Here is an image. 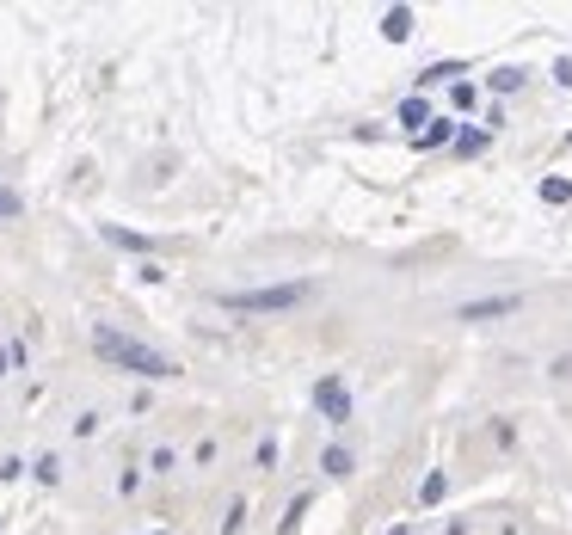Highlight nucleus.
Returning a JSON list of instances; mask_svg holds the SVG:
<instances>
[{"instance_id": "f257e3e1", "label": "nucleus", "mask_w": 572, "mask_h": 535, "mask_svg": "<svg viewBox=\"0 0 572 535\" xmlns=\"http://www.w3.org/2000/svg\"><path fill=\"white\" fill-rule=\"evenodd\" d=\"M93 351H99L111 370H130V376H148V382L179 376V363H172L166 351H154V345L130 339V332H118V326H93Z\"/></svg>"}, {"instance_id": "20e7f679", "label": "nucleus", "mask_w": 572, "mask_h": 535, "mask_svg": "<svg viewBox=\"0 0 572 535\" xmlns=\"http://www.w3.org/2000/svg\"><path fill=\"white\" fill-rule=\"evenodd\" d=\"M517 308H523V295H480V302L461 308V320H499V314H517Z\"/></svg>"}, {"instance_id": "39448f33", "label": "nucleus", "mask_w": 572, "mask_h": 535, "mask_svg": "<svg viewBox=\"0 0 572 535\" xmlns=\"http://www.w3.org/2000/svg\"><path fill=\"white\" fill-rule=\"evenodd\" d=\"M382 37H388V43H407V37H413V12H407V6H388V12H382Z\"/></svg>"}, {"instance_id": "2eb2a0df", "label": "nucleus", "mask_w": 572, "mask_h": 535, "mask_svg": "<svg viewBox=\"0 0 572 535\" xmlns=\"http://www.w3.org/2000/svg\"><path fill=\"white\" fill-rule=\"evenodd\" d=\"M443 486H449V480H443V474H431L425 486H419V499H425V505H437V499H443Z\"/></svg>"}, {"instance_id": "4468645a", "label": "nucleus", "mask_w": 572, "mask_h": 535, "mask_svg": "<svg viewBox=\"0 0 572 535\" xmlns=\"http://www.w3.org/2000/svg\"><path fill=\"white\" fill-rule=\"evenodd\" d=\"M19 210H25V197H19V191H0V222H12Z\"/></svg>"}, {"instance_id": "9d476101", "label": "nucleus", "mask_w": 572, "mask_h": 535, "mask_svg": "<svg viewBox=\"0 0 572 535\" xmlns=\"http://www.w3.org/2000/svg\"><path fill=\"white\" fill-rule=\"evenodd\" d=\"M105 241H111V247H130V253H142L148 247L142 234H130V228H105Z\"/></svg>"}, {"instance_id": "f3484780", "label": "nucleus", "mask_w": 572, "mask_h": 535, "mask_svg": "<svg viewBox=\"0 0 572 535\" xmlns=\"http://www.w3.org/2000/svg\"><path fill=\"white\" fill-rule=\"evenodd\" d=\"M154 535H166V530H154Z\"/></svg>"}, {"instance_id": "dca6fc26", "label": "nucleus", "mask_w": 572, "mask_h": 535, "mask_svg": "<svg viewBox=\"0 0 572 535\" xmlns=\"http://www.w3.org/2000/svg\"><path fill=\"white\" fill-rule=\"evenodd\" d=\"M388 535H413V530H407V524H394V530H388Z\"/></svg>"}, {"instance_id": "1a4fd4ad", "label": "nucleus", "mask_w": 572, "mask_h": 535, "mask_svg": "<svg viewBox=\"0 0 572 535\" xmlns=\"http://www.w3.org/2000/svg\"><path fill=\"white\" fill-rule=\"evenodd\" d=\"M486 87H492V93H517V87H523V74H517V68H499Z\"/></svg>"}, {"instance_id": "7ed1b4c3", "label": "nucleus", "mask_w": 572, "mask_h": 535, "mask_svg": "<svg viewBox=\"0 0 572 535\" xmlns=\"http://www.w3.org/2000/svg\"><path fill=\"white\" fill-rule=\"evenodd\" d=\"M314 406H320L332 424H345V418H351V394H345V382H320V388H314Z\"/></svg>"}, {"instance_id": "6e6552de", "label": "nucleus", "mask_w": 572, "mask_h": 535, "mask_svg": "<svg viewBox=\"0 0 572 535\" xmlns=\"http://www.w3.org/2000/svg\"><path fill=\"white\" fill-rule=\"evenodd\" d=\"M400 124L425 130V124H431V105H425V99H407V105H400Z\"/></svg>"}, {"instance_id": "f8f14e48", "label": "nucleus", "mask_w": 572, "mask_h": 535, "mask_svg": "<svg viewBox=\"0 0 572 535\" xmlns=\"http://www.w3.org/2000/svg\"><path fill=\"white\" fill-rule=\"evenodd\" d=\"M455 74H461L455 62H437V68H425V74H419V87H431V80H455Z\"/></svg>"}, {"instance_id": "9b49d317", "label": "nucleus", "mask_w": 572, "mask_h": 535, "mask_svg": "<svg viewBox=\"0 0 572 535\" xmlns=\"http://www.w3.org/2000/svg\"><path fill=\"white\" fill-rule=\"evenodd\" d=\"M572 197V179H548V185H542V203H567Z\"/></svg>"}, {"instance_id": "0eeeda50", "label": "nucleus", "mask_w": 572, "mask_h": 535, "mask_svg": "<svg viewBox=\"0 0 572 535\" xmlns=\"http://www.w3.org/2000/svg\"><path fill=\"white\" fill-rule=\"evenodd\" d=\"M474 99H480L474 80H449V105H455V111H474Z\"/></svg>"}, {"instance_id": "ddd939ff", "label": "nucleus", "mask_w": 572, "mask_h": 535, "mask_svg": "<svg viewBox=\"0 0 572 535\" xmlns=\"http://www.w3.org/2000/svg\"><path fill=\"white\" fill-rule=\"evenodd\" d=\"M326 474H351V449H326Z\"/></svg>"}, {"instance_id": "f03ea898", "label": "nucleus", "mask_w": 572, "mask_h": 535, "mask_svg": "<svg viewBox=\"0 0 572 535\" xmlns=\"http://www.w3.org/2000/svg\"><path fill=\"white\" fill-rule=\"evenodd\" d=\"M314 289L308 283H278V289H234V295H222V308H234V314H284V308H301Z\"/></svg>"}, {"instance_id": "423d86ee", "label": "nucleus", "mask_w": 572, "mask_h": 535, "mask_svg": "<svg viewBox=\"0 0 572 535\" xmlns=\"http://www.w3.org/2000/svg\"><path fill=\"white\" fill-rule=\"evenodd\" d=\"M449 135H455V124H449V118H437V124H425V130H419V148H443Z\"/></svg>"}]
</instances>
